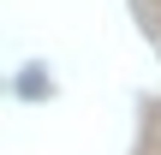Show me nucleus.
I'll return each instance as SVG.
<instances>
[{
	"label": "nucleus",
	"mask_w": 161,
	"mask_h": 155,
	"mask_svg": "<svg viewBox=\"0 0 161 155\" xmlns=\"http://www.w3.org/2000/svg\"><path fill=\"white\" fill-rule=\"evenodd\" d=\"M18 96H24V102H42V96H54V78H48L42 66H24V72H18Z\"/></svg>",
	"instance_id": "f257e3e1"
}]
</instances>
